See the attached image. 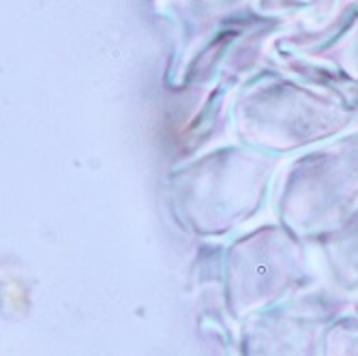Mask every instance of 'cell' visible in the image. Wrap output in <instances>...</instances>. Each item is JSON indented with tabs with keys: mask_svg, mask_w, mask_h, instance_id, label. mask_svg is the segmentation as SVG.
I'll use <instances>...</instances> for the list:
<instances>
[{
	"mask_svg": "<svg viewBox=\"0 0 358 356\" xmlns=\"http://www.w3.org/2000/svg\"><path fill=\"white\" fill-rule=\"evenodd\" d=\"M281 168L283 157L238 140L182 159L166 178L176 223L204 243L243 232L273 200Z\"/></svg>",
	"mask_w": 358,
	"mask_h": 356,
	"instance_id": "obj_2",
	"label": "cell"
},
{
	"mask_svg": "<svg viewBox=\"0 0 358 356\" xmlns=\"http://www.w3.org/2000/svg\"><path fill=\"white\" fill-rule=\"evenodd\" d=\"M358 124V92L292 67L255 69L230 108L234 140L292 157Z\"/></svg>",
	"mask_w": 358,
	"mask_h": 356,
	"instance_id": "obj_1",
	"label": "cell"
},
{
	"mask_svg": "<svg viewBox=\"0 0 358 356\" xmlns=\"http://www.w3.org/2000/svg\"><path fill=\"white\" fill-rule=\"evenodd\" d=\"M329 285L345 297L358 294V213L313 243Z\"/></svg>",
	"mask_w": 358,
	"mask_h": 356,
	"instance_id": "obj_8",
	"label": "cell"
},
{
	"mask_svg": "<svg viewBox=\"0 0 358 356\" xmlns=\"http://www.w3.org/2000/svg\"><path fill=\"white\" fill-rule=\"evenodd\" d=\"M311 245L277 219L247 228L223 245V292L236 325L317 283Z\"/></svg>",
	"mask_w": 358,
	"mask_h": 356,
	"instance_id": "obj_4",
	"label": "cell"
},
{
	"mask_svg": "<svg viewBox=\"0 0 358 356\" xmlns=\"http://www.w3.org/2000/svg\"><path fill=\"white\" fill-rule=\"evenodd\" d=\"M356 9V7H354ZM352 7L345 0H251L249 13L281 24L279 37L287 41H307L324 35Z\"/></svg>",
	"mask_w": 358,
	"mask_h": 356,
	"instance_id": "obj_7",
	"label": "cell"
},
{
	"mask_svg": "<svg viewBox=\"0 0 358 356\" xmlns=\"http://www.w3.org/2000/svg\"><path fill=\"white\" fill-rule=\"evenodd\" d=\"M273 213L309 243L358 213V129L287 159L273 193Z\"/></svg>",
	"mask_w": 358,
	"mask_h": 356,
	"instance_id": "obj_3",
	"label": "cell"
},
{
	"mask_svg": "<svg viewBox=\"0 0 358 356\" xmlns=\"http://www.w3.org/2000/svg\"><path fill=\"white\" fill-rule=\"evenodd\" d=\"M322 356H358V307L341 311L327 327L320 343Z\"/></svg>",
	"mask_w": 358,
	"mask_h": 356,
	"instance_id": "obj_9",
	"label": "cell"
},
{
	"mask_svg": "<svg viewBox=\"0 0 358 356\" xmlns=\"http://www.w3.org/2000/svg\"><path fill=\"white\" fill-rule=\"evenodd\" d=\"M273 48L285 67L358 92V7L315 39L287 41L275 35Z\"/></svg>",
	"mask_w": 358,
	"mask_h": 356,
	"instance_id": "obj_6",
	"label": "cell"
},
{
	"mask_svg": "<svg viewBox=\"0 0 358 356\" xmlns=\"http://www.w3.org/2000/svg\"><path fill=\"white\" fill-rule=\"evenodd\" d=\"M352 307L335 287L311 285L238 325V352L245 356H313L331 322Z\"/></svg>",
	"mask_w": 358,
	"mask_h": 356,
	"instance_id": "obj_5",
	"label": "cell"
},
{
	"mask_svg": "<svg viewBox=\"0 0 358 356\" xmlns=\"http://www.w3.org/2000/svg\"><path fill=\"white\" fill-rule=\"evenodd\" d=\"M345 3L354 9V7H358V0H345Z\"/></svg>",
	"mask_w": 358,
	"mask_h": 356,
	"instance_id": "obj_10",
	"label": "cell"
}]
</instances>
